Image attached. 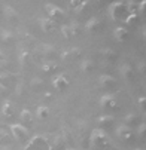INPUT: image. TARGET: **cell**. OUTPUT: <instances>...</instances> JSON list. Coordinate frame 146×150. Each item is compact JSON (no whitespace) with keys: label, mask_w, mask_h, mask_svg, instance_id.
I'll return each mask as SVG.
<instances>
[{"label":"cell","mask_w":146,"mask_h":150,"mask_svg":"<svg viewBox=\"0 0 146 150\" xmlns=\"http://www.w3.org/2000/svg\"><path fill=\"white\" fill-rule=\"evenodd\" d=\"M90 143L94 147H108L109 146V137L106 134V131L101 129V128H95L91 131L90 134Z\"/></svg>","instance_id":"1"},{"label":"cell","mask_w":146,"mask_h":150,"mask_svg":"<svg viewBox=\"0 0 146 150\" xmlns=\"http://www.w3.org/2000/svg\"><path fill=\"white\" fill-rule=\"evenodd\" d=\"M109 15L113 21H124L127 16V6L125 2H113L109 5Z\"/></svg>","instance_id":"2"},{"label":"cell","mask_w":146,"mask_h":150,"mask_svg":"<svg viewBox=\"0 0 146 150\" xmlns=\"http://www.w3.org/2000/svg\"><path fill=\"white\" fill-rule=\"evenodd\" d=\"M9 134L14 140H18V141H26L28 138V129L23 123H12L9 126Z\"/></svg>","instance_id":"3"},{"label":"cell","mask_w":146,"mask_h":150,"mask_svg":"<svg viewBox=\"0 0 146 150\" xmlns=\"http://www.w3.org/2000/svg\"><path fill=\"white\" fill-rule=\"evenodd\" d=\"M70 85V80H69V76L66 74V73H57L54 77H52V86L58 91V92H61V91H64L67 86Z\"/></svg>","instance_id":"4"},{"label":"cell","mask_w":146,"mask_h":150,"mask_svg":"<svg viewBox=\"0 0 146 150\" xmlns=\"http://www.w3.org/2000/svg\"><path fill=\"white\" fill-rule=\"evenodd\" d=\"M115 135L119 138V140H122V141H131L133 138H134V131L131 129L130 126H127V125H119L116 129H115Z\"/></svg>","instance_id":"5"},{"label":"cell","mask_w":146,"mask_h":150,"mask_svg":"<svg viewBox=\"0 0 146 150\" xmlns=\"http://www.w3.org/2000/svg\"><path fill=\"white\" fill-rule=\"evenodd\" d=\"M45 12H46V16L51 18V19H58V18H63L64 16V11H63L58 5L55 3H45Z\"/></svg>","instance_id":"6"},{"label":"cell","mask_w":146,"mask_h":150,"mask_svg":"<svg viewBox=\"0 0 146 150\" xmlns=\"http://www.w3.org/2000/svg\"><path fill=\"white\" fill-rule=\"evenodd\" d=\"M98 104L101 107H104V109H116L118 107V100H116V95L115 94H103L98 100Z\"/></svg>","instance_id":"7"},{"label":"cell","mask_w":146,"mask_h":150,"mask_svg":"<svg viewBox=\"0 0 146 150\" xmlns=\"http://www.w3.org/2000/svg\"><path fill=\"white\" fill-rule=\"evenodd\" d=\"M48 143L43 137H40V135H34L28 144L26 146V150H43V147H46Z\"/></svg>","instance_id":"8"},{"label":"cell","mask_w":146,"mask_h":150,"mask_svg":"<svg viewBox=\"0 0 146 150\" xmlns=\"http://www.w3.org/2000/svg\"><path fill=\"white\" fill-rule=\"evenodd\" d=\"M79 55H80V48L79 46H70L60 54V59L61 61H72V59L78 58Z\"/></svg>","instance_id":"9"},{"label":"cell","mask_w":146,"mask_h":150,"mask_svg":"<svg viewBox=\"0 0 146 150\" xmlns=\"http://www.w3.org/2000/svg\"><path fill=\"white\" fill-rule=\"evenodd\" d=\"M16 57H18V64L21 69H24L27 66V62L30 59V51L24 46V45H19L18 48V52H16Z\"/></svg>","instance_id":"10"},{"label":"cell","mask_w":146,"mask_h":150,"mask_svg":"<svg viewBox=\"0 0 146 150\" xmlns=\"http://www.w3.org/2000/svg\"><path fill=\"white\" fill-rule=\"evenodd\" d=\"M37 23H39V27L42 28V31H45V33H51L55 30V21L48 16H40L37 19Z\"/></svg>","instance_id":"11"},{"label":"cell","mask_w":146,"mask_h":150,"mask_svg":"<svg viewBox=\"0 0 146 150\" xmlns=\"http://www.w3.org/2000/svg\"><path fill=\"white\" fill-rule=\"evenodd\" d=\"M100 24H101V21H100V18H98V16H90V18L85 21L83 27H85V30H87V31L93 33V31H95V30L100 27Z\"/></svg>","instance_id":"12"},{"label":"cell","mask_w":146,"mask_h":150,"mask_svg":"<svg viewBox=\"0 0 146 150\" xmlns=\"http://www.w3.org/2000/svg\"><path fill=\"white\" fill-rule=\"evenodd\" d=\"M127 37H128V30L125 28V27L119 25V27H116V28L113 30V39L118 42V43H122V42H125V40H127Z\"/></svg>","instance_id":"13"},{"label":"cell","mask_w":146,"mask_h":150,"mask_svg":"<svg viewBox=\"0 0 146 150\" xmlns=\"http://www.w3.org/2000/svg\"><path fill=\"white\" fill-rule=\"evenodd\" d=\"M3 15H5V18L8 21H16L18 16H19L18 12H16V9L14 6H11L9 3H5L3 5Z\"/></svg>","instance_id":"14"},{"label":"cell","mask_w":146,"mask_h":150,"mask_svg":"<svg viewBox=\"0 0 146 150\" xmlns=\"http://www.w3.org/2000/svg\"><path fill=\"white\" fill-rule=\"evenodd\" d=\"M119 73H121V76L125 79V80H131L133 79V69H131V66L128 62H124V64H121L119 66Z\"/></svg>","instance_id":"15"},{"label":"cell","mask_w":146,"mask_h":150,"mask_svg":"<svg viewBox=\"0 0 146 150\" xmlns=\"http://www.w3.org/2000/svg\"><path fill=\"white\" fill-rule=\"evenodd\" d=\"M49 113H51V112H49V107L45 105V104H39V105L36 107V117H37L39 120L48 119Z\"/></svg>","instance_id":"16"},{"label":"cell","mask_w":146,"mask_h":150,"mask_svg":"<svg viewBox=\"0 0 146 150\" xmlns=\"http://www.w3.org/2000/svg\"><path fill=\"white\" fill-rule=\"evenodd\" d=\"M115 77L113 76H110V74H100V77H98V83H100V86L101 88H109V86H112V85H115Z\"/></svg>","instance_id":"17"},{"label":"cell","mask_w":146,"mask_h":150,"mask_svg":"<svg viewBox=\"0 0 146 150\" xmlns=\"http://www.w3.org/2000/svg\"><path fill=\"white\" fill-rule=\"evenodd\" d=\"M14 104H12V101L11 100H5L3 103H2V115L5 116V117H12L14 116Z\"/></svg>","instance_id":"18"},{"label":"cell","mask_w":146,"mask_h":150,"mask_svg":"<svg viewBox=\"0 0 146 150\" xmlns=\"http://www.w3.org/2000/svg\"><path fill=\"white\" fill-rule=\"evenodd\" d=\"M97 122L103 129V128H106V126H110L115 122V117H113V115H101V116L97 117Z\"/></svg>","instance_id":"19"},{"label":"cell","mask_w":146,"mask_h":150,"mask_svg":"<svg viewBox=\"0 0 146 150\" xmlns=\"http://www.w3.org/2000/svg\"><path fill=\"white\" fill-rule=\"evenodd\" d=\"M100 54H101V57L106 59V61H115V58H116V52L113 51V48H109V46L101 48L100 49Z\"/></svg>","instance_id":"20"},{"label":"cell","mask_w":146,"mask_h":150,"mask_svg":"<svg viewBox=\"0 0 146 150\" xmlns=\"http://www.w3.org/2000/svg\"><path fill=\"white\" fill-rule=\"evenodd\" d=\"M79 69H80L82 73H90L94 69V61L90 59V58H83L79 64Z\"/></svg>","instance_id":"21"},{"label":"cell","mask_w":146,"mask_h":150,"mask_svg":"<svg viewBox=\"0 0 146 150\" xmlns=\"http://www.w3.org/2000/svg\"><path fill=\"white\" fill-rule=\"evenodd\" d=\"M55 69H57V64H55L54 61H51V59H45L43 62L40 64V70L45 71V73H51V71H54Z\"/></svg>","instance_id":"22"},{"label":"cell","mask_w":146,"mask_h":150,"mask_svg":"<svg viewBox=\"0 0 146 150\" xmlns=\"http://www.w3.org/2000/svg\"><path fill=\"white\" fill-rule=\"evenodd\" d=\"M19 119L23 123H31L33 120V113L30 112V109H23L19 112Z\"/></svg>","instance_id":"23"},{"label":"cell","mask_w":146,"mask_h":150,"mask_svg":"<svg viewBox=\"0 0 146 150\" xmlns=\"http://www.w3.org/2000/svg\"><path fill=\"white\" fill-rule=\"evenodd\" d=\"M88 5H90L88 0H79V3L73 8V12L75 13H83V12H85V9L88 8Z\"/></svg>","instance_id":"24"},{"label":"cell","mask_w":146,"mask_h":150,"mask_svg":"<svg viewBox=\"0 0 146 150\" xmlns=\"http://www.w3.org/2000/svg\"><path fill=\"white\" fill-rule=\"evenodd\" d=\"M137 115L136 113H128V115H125V117H124V125H127V126H130L131 128V125H137Z\"/></svg>","instance_id":"25"},{"label":"cell","mask_w":146,"mask_h":150,"mask_svg":"<svg viewBox=\"0 0 146 150\" xmlns=\"http://www.w3.org/2000/svg\"><path fill=\"white\" fill-rule=\"evenodd\" d=\"M14 79H15V74L11 73V71H2V73H0V82L5 83V85H8L9 82H12Z\"/></svg>","instance_id":"26"},{"label":"cell","mask_w":146,"mask_h":150,"mask_svg":"<svg viewBox=\"0 0 146 150\" xmlns=\"http://www.w3.org/2000/svg\"><path fill=\"white\" fill-rule=\"evenodd\" d=\"M40 49H42V52H43L45 55H48V57H49V55H54L55 51H57L55 46H54V45H49V43H42V45H40Z\"/></svg>","instance_id":"27"},{"label":"cell","mask_w":146,"mask_h":150,"mask_svg":"<svg viewBox=\"0 0 146 150\" xmlns=\"http://www.w3.org/2000/svg\"><path fill=\"white\" fill-rule=\"evenodd\" d=\"M12 39H14V34L11 30H6V28L0 30V40L2 42H11Z\"/></svg>","instance_id":"28"},{"label":"cell","mask_w":146,"mask_h":150,"mask_svg":"<svg viewBox=\"0 0 146 150\" xmlns=\"http://www.w3.org/2000/svg\"><path fill=\"white\" fill-rule=\"evenodd\" d=\"M11 134H9V131H6L5 128H0V143L2 144H5V143H9L11 141Z\"/></svg>","instance_id":"29"},{"label":"cell","mask_w":146,"mask_h":150,"mask_svg":"<svg viewBox=\"0 0 146 150\" xmlns=\"http://www.w3.org/2000/svg\"><path fill=\"white\" fill-rule=\"evenodd\" d=\"M43 79L42 77H33L31 80H30V88H33V89H37V88H42L43 86Z\"/></svg>","instance_id":"30"},{"label":"cell","mask_w":146,"mask_h":150,"mask_svg":"<svg viewBox=\"0 0 146 150\" xmlns=\"http://www.w3.org/2000/svg\"><path fill=\"white\" fill-rule=\"evenodd\" d=\"M67 25H69V30H70L72 36H76L79 33V30H80V25H79L78 21H70V24H67Z\"/></svg>","instance_id":"31"},{"label":"cell","mask_w":146,"mask_h":150,"mask_svg":"<svg viewBox=\"0 0 146 150\" xmlns=\"http://www.w3.org/2000/svg\"><path fill=\"white\" fill-rule=\"evenodd\" d=\"M145 132H146V123L145 122H142V123H139L137 125V128H136V132H134V135H145Z\"/></svg>","instance_id":"32"},{"label":"cell","mask_w":146,"mask_h":150,"mask_svg":"<svg viewBox=\"0 0 146 150\" xmlns=\"http://www.w3.org/2000/svg\"><path fill=\"white\" fill-rule=\"evenodd\" d=\"M61 34H63V37H64V39H70V37H72L67 24H63V25H61Z\"/></svg>","instance_id":"33"},{"label":"cell","mask_w":146,"mask_h":150,"mask_svg":"<svg viewBox=\"0 0 146 150\" xmlns=\"http://www.w3.org/2000/svg\"><path fill=\"white\" fill-rule=\"evenodd\" d=\"M6 92H8V85H5V83L0 82V95H3V94H6Z\"/></svg>","instance_id":"34"},{"label":"cell","mask_w":146,"mask_h":150,"mask_svg":"<svg viewBox=\"0 0 146 150\" xmlns=\"http://www.w3.org/2000/svg\"><path fill=\"white\" fill-rule=\"evenodd\" d=\"M145 103H146V98H145V97H140V98H139V104H140L142 109L145 107Z\"/></svg>","instance_id":"35"},{"label":"cell","mask_w":146,"mask_h":150,"mask_svg":"<svg viewBox=\"0 0 146 150\" xmlns=\"http://www.w3.org/2000/svg\"><path fill=\"white\" fill-rule=\"evenodd\" d=\"M78 3H79V0H75V2H70V3H69V5H70V8H72V9H73V8H75V6H76V5H78Z\"/></svg>","instance_id":"36"},{"label":"cell","mask_w":146,"mask_h":150,"mask_svg":"<svg viewBox=\"0 0 146 150\" xmlns=\"http://www.w3.org/2000/svg\"><path fill=\"white\" fill-rule=\"evenodd\" d=\"M43 97L49 100V98H52V92H45V94H43Z\"/></svg>","instance_id":"37"},{"label":"cell","mask_w":146,"mask_h":150,"mask_svg":"<svg viewBox=\"0 0 146 150\" xmlns=\"http://www.w3.org/2000/svg\"><path fill=\"white\" fill-rule=\"evenodd\" d=\"M5 59V54H3V51H0V62H2Z\"/></svg>","instance_id":"38"},{"label":"cell","mask_w":146,"mask_h":150,"mask_svg":"<svg viewBox=\"0 0 146 150\" xmlns=\"http://www.w3.org/2000/svg\"><path fill=\"white\" fill-rule=\"evenodd\" d=\"M145 36H146V33H145V27H142V37L145 39Z\"/></svg>","instance_id":"39"},{"label":"cell","mask_w":146,"mask_h":150,"mask_svg":"<svg viewBox=\"0 0 146 150\" xmlns=\"http://www.w3.org/2000/svg\"><path fill=\"white\" fill-rule=\"evenodd\" d=\"M131 150H145V149H131Z\"/></svg>","instance_id":"40"},{"label":"cell","mask_w":146,"mask_h":150,"mask_svg":"<svg viewBox=\"0 0 146 150\" xmlns=\"http://www.w3.org/2000/svg\"><path fill=\"white\" fill-rule=\"evenodd\" d=\"M0 150H9V149H5V147H3V149H0Z\"/></svg>","instance_id":"41"},{"label":"cell","mask_w":146,"mask_h":150,"mask_svg":"<svg viewBox=\"0 0 146 150\" xmlns=\"http://www.w3.org/2000/svg\"><path fill=\"white\" fill-rule=\"evenodd\" d=\"M66 150H75V149H66Z\"/></svg>","instance_id":"42"}]
</instances>
